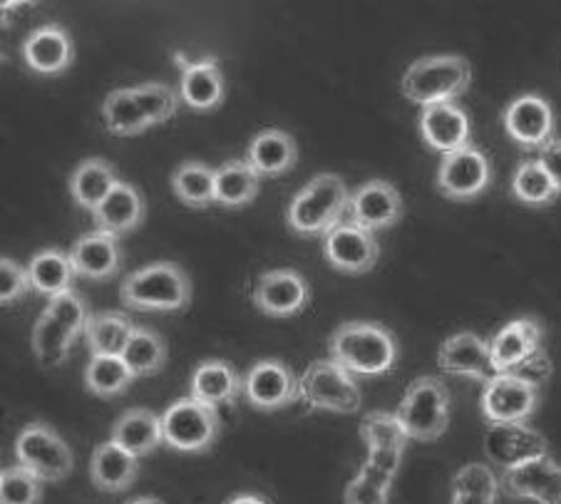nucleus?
<instances>
[{
	"label": "nucleus",
	"mask_w": 561,
	"mask_h": 504,
	"mask_svg": "<svg viewBox=\"0 0 561 504\" xmlns=\"http://www.w3.org/2000/svg\"><path fill=\"white\" fill-rule=\"evenodd\" d=\"M450 504H497V497H480V494H453Z\"/></svg>",
	"instance_id": "nucleus-51"
},
{
	"label": "nucleus",
	"mask_w": 561,
	"mask_h": 504,
	"mask_svg": "<svg viewBox=\"0 0 561 504\" xmlns=\"http://www.w3.org/2000/svg\"><path fill=\"white\" fill-rule=\"evenodd\" d=\"M147 217V204L145 197L139 194L137 186L119 182L112 190L110 197L92 211V221H95V231L110 234L115 239H123L133 234Z\"/></svg>",
	"instance_id": "nucleus-23"
},
{
	"label": "nucleus",
	"mask_w": 561,
	"mask_h": 504,
	"mask_svg": "<svg viewBox=\"0 0 561 504\" xmlns=\"http://www.w3.org/2000/svg\"><path fill=\"white\" fill-rule=\"evenodd\" d=\"M251 301L268 319H294L311 303V286L301 271L271 268L254 282Z\"/></svg>",
	"instance_id": "nucleus-12"
},
{
	"label": "nucleus",
	"mask_w": 561,
	"mask_h": 504,
	"mask_svg": "<svg viewBox=\"0 0 561 504\" xmlns=\"http://www.w3.org/2000/svg\"><path fill=\"white\" fill-rule=\"evenodd\" d=\"M403 217L405 202L396 186L386 180H370L351 192L348 221L358 224L360 229L370 231V234L398 227Z\"/></svg>",
	"instance_id": "nucleus-14"
},
{
	"label": "nucleus",
	"mask_w": 561,
	"mask_h": 504,
	"mask_svg": "<svg viewBox=\"0 0 561 504\" xmlns=\"http://www.w3.org/2000/svg\"><path fill=\"white\" fill-rule=\"evenodd\" d=\"M139 478V457L129 455L117 443H102L90 457V480L100 492H127Z\"/></svg>",
	"instance_id": "nucleus-27"
},
{
	"label": "nucleus",
	"mask_w": 561,
	"mask_h": 504,
	"mask_svg": "<svg viewBox=\"0 0 561 504\" xmlns=\"http://www.w3.org/2000/svg\"><path fill=\"white\" fill-rule=\"evenodd\" d=\"M174 197L192 209H207L217 204V170L204 162H182L172 172Z\"/></svg>",
	"instance_id": "nucleus-32"
},
{
	"label": "nucleus",
	"mask_w": 561,
	"mask_h": 504,
	"mask_svg": "<svg viewBox=\"0 0 561 504\" xmlns=\"http://www.w3.org/2000/svg\"><path fill=\"white\" fill-rule=\"evenodd\" d=\"M119 301L135 311L180 313L192 303V282L182 266L154 261L127 274L119 286Z\"/></svg>",
	"instance_id": "nucleus-3"
},
{
	"label": "nucleus",
	"mask_w": 561,
	"mask_h": 504,
	"mask_svg": "<svg viewBox=\"0 0 561 504\" xmlns=\"http://www.w3.org/2000/svg\"><path fill=\"white\" fill-rule=\"evenodd\" d=\"M358 474H363V478L370 480L373 484H378V488H382V490H388V492L392 490V482H396V478H392V474L382 472V470H378V468H373L370 462H363Z\"/></svg>",
	"instance_id": "nucleus-49"
},
{
	"label": "nucleus",
	"mask_w": 561,
	"mask_h": 504,
	"mask_svg": "<svg viewBox=\"0 0 561 504\" xmlns=\"http://www.w3.org/2000/svg\"><path fill=\"white\" fill-rule=\"evenodd\" d=\"M390 492L373 484L370 480L363 478V474H355V478L345 484L343 492V504H388Z\"/></svg>",
	"instance_id": "nucleus-46"
},
{
	"label": "nucleus",
	"mask_w": 561,
	"mask_h": 504,
	"mask_svg": "<svg viewBox=\"0 0 561 504\" xmlns=\"http://www.w3.org/2000/svg\"><path fill=\"white\" fill-rule=\"evenodd\" d=\"M31 291L33 284L31 274H27V266H21L15 259L8 256L0 259V303L8 308L23 301Z\"/></svg>",
	"instance_id": "nucleus-44"
},
{
	"label": "nucleus",
	"mask_w": 561,
	"mask_h": 504,
	"mask_svg": "<svg viewBox=\"0 0 561 504\" xmlns=\"http://www.w3.org/2000/svg\"><path fill=\"white\" fill-rule=\"evenodd\" d=\"M437 368L447 376H465L482 382V386L497 376L492 366L490 341L472 331H460L443 341L437 351Z\"/></svg>",
	"instance_id": "nucleus-17"
},
{
	"label": "nucleus",
	"mask_w": 561,
	"mask_h": 504,
	"mask_svg": "<svg viewBox=\"0 0 561 504\" xmlns=\"http://www.w3.org/2000/svg\"><path fill=\"white\" fill-rule=\"evenodd\" d=\"M15 460L45 484L68 480L75 465L70 445L55 427L45 423H31L18 433Z\"/></svg>",
	"instance_id": "nucleus-8"
},
{
	"label": "nucleus",
	"mask_w": 561,
	"mask_h": 504,
	"mask_svg": "<svg viewBox=\"0 0 561 504\" xmlns=\"http://www.w3.org/2000/svg\"><path fill=\"white\" fill-rule=\"evenodd\" d=\"M484 453H488L492 465H497L500 470H507L514 468V465L549 455V445L545 435L537 433L527 423L490 425L488 433H484Z\"/></svg>",
	"instance_id": "nucleus-18"
},
{
	"label": "nucleus",
	"mask_w": 561,
	"mask_h": 504,
	"mask_svg": "<svg viewBox=\"0 0 561 504\" xmlns=\"http://www.w3.org/2000/svg\"><path fill=\"white\" fill-rule=\"evenodd\" d=\"M512 197L525 204V207H549V204H554L559 199V192L554 182L549 180V174L545 172V167H541L535 160H525L517 164V170L512 174Z\"/></svg>",
	"instance_id": "nucleus-38"
},
{
	"label": "nucleus",
	"mask_w": 561,
	"mask_h": 504,
	"mask_svg": "<svg viewBox=\"0 0 561 504\" xmlns=\"http://www.w3.org/2000/svg\"><path fill=\"white\" fill-rule=\"evenodd\" d=\"M537 162L545 167L549 180L554 182L559 197H561V139H549L545 147L537 149Z\"/></svg>",
	"instance_id": "nucleus-47"
},
{
	"label": "nucleus",
	"mask_w": 561,
	"mask_h": 504,
	"mask_svg": "<svg viewBox=\"0 0 561 504\" xmlns=\"http://www.w3.org/2000/svg\"><path fill=\"white\" fill-rule=\"evenodd\" d=\"M119 184L115 167L102 157H90V160L80 162L70 174V194L78 207L85 211H95L102 202H105L112 190Z\"/></svg>",
	"instance_id": "nucleus-29"
},
{
	"label": "nucleus",
	"mask_w": 561,
	"mask_h": 504,
	"mask_svg": "<svg viewBox=\"0 0 561 504\" xmlns=\"http://www.w3.org/2000/svg\"><path fill=\"white\" fill-rule=\"evenodd\" d=\"M500 494L537 504H561V465L551 455L502 470Z\"/></svg>",
	"instance_id": "nucleus-13"
},
{
	"label": "nucleus",
	"mask_w": 561,
	"mask_h": 504,
	"mask_svg": "<svg viewBox=\"0 0 561 504\" xmlns=\"http://www.w3.org/2000/svg\"><path fill=\"white\" fill-rule=\"evenodd\" d=\"M190 396L211 408L233 405L239 398H244V376L229 360H202L192 370Z\"/></svg>",
	"instance_id": "nucleus-22"
},
{
	"label": "nucleus",
	"mask_w": 561,
	"mask_h": 504,
	"mask_svg": "<svg viewBox=\"0 0 561 504\" xmlns=\"http://www.w3.org/2000/svg\"><path fill=\"white\" fill-rule=\"evenodd\" d=\"M244 160L254 167L261 180H276L288 174L298 162L296 139L284 129L268 127L264 133L251 137Z\"/></svg>",
	"instance_id": "nucleus-26"
},
{
	"label": "nucleus",
	"mask_w": 561,
	"mask_h": 504,
	"mask_svg": "<svg viewBox=\"0 0 561 504\" xmlns=\"http://www.w3.org/2000/svg\"><path fill=\"white\" fill-rule=\"evenodd\" d=\"M23 60L35 75H62L75 62L72 35L62 25H41L25 37Z\"/></svg>",
	"instance_id": "nucleus-21"
},
{
	"label": "nucleus",
	"mask_w": 561,
	"mask_h": 504,
	"mask_svg": "<svg viewBox=\"0 0 561 504\" xmlns=\"http://www.w3.org/2000/svg\"><path fill=\"white\" fill-rule=\"evenodd\" d=\"M70 259L75 266V274L88 282H107V278L117 276V271L123 268V247L119 239L102 234V231H92V234L80 237L70 247Z\"/></svg>",
	"instance_id": "nucleus-24"
},
{
	"label": "nucleus",
	"mask_w": 561,
	"mask_h": 504,
	"mask_svg": "<svg viewBox=\"0 0 561 504\" xmlns=\"http://www.w3.org/2000/svg\"><path fill=\"white\" fill-rule=\"evenodd\" d=\"M123 358L135 378H149L164 370L170 351H167V341L162 339V333L147 329V325H137Z\"/></svg>",
	"instance_id": "nucleus-34"
},
{
	"label": "nucleus",
	"mask_w": 561,
	"mask_h": 504,
	"mask_svg": "<svg viewBox=\"0 0 561 504\" xmlns=\"http://www.w3.org/2000/svg\"><path fill=\"white\" fill-rule=\"evenodd\" d=\"M360 440L366 443L368 450H403L410 437L400 427L396 413L386 410H368L360 420Z\"/></svg>",
	"instance_id": "nucleus-39"
},
{
	"label": "nucleus",
	"mask_w": 561,
	"mask_h": 504,
	"mask_svg": "<svg viewBox=\"0 0 561 504\" xmlns=\"http://www.w3.org/2000/svg\"><path fill=\"white\" fill-rule=\"evenodd\" d=\"M492 184V162L480 147H462L445 154L437 167V192L450 202L480 199Z\"/></svg>",
	"instance_id": "nucleus-9"
},
{
	"label": "nucleus",
	"mask_w": 561,
	"mask_h": 504,
	"mask_svg": "<svg viewBox=\"0 0 561 504\" xmlns=\"http://www.w3.org/2000/svg\"><path fill=\"white\" fill-rule=\"evenodd\" d=\"M470 117L457 102L423 107L420 112V137L437 154L445 157L470 147Z\"/></svg>",
	"instance_id": "nucleus-20"
},
{
	"label": "nucleus",
	"mask_w": 561,
	"mask_h": 504,
	"mask_svg": "<svg viewBox=\"0 0 561 504\" xmlns=\"http://www.w3.org/2000/svg\"><path fill=\"white\" fill-rule=\"evenodd\" d=\"M135 329V321L125 311L92 313L85 329L90 356H123Z\"/></svg>",
	"instance_id": "nucleus-30"
},
{
	"label": "nucleus",
	"mask_w": 561,
	"mask_h": 504,
	"mask_svg": "<svg viewBox=\"0 0 561 504\" xmlns=\"http://www.w3.org/2000/svg\"><path fill=\"white\" fill-rule=\"evenodd\" d=\"M224 504H271V500L264 497V494H259V492H239Z\"/></svg>",
	"instance_id": "nucleus-50"
},
{
	"label": "nucleus",
	"mask_w": 561,
	"mask_h": 504,
	"mask_svg": "<svg viewBox=\"0 0 561 504\" xmlns=\"http://www.w3.org/2000/svg\"><path fill=\"white\" fill-rule=\"evenodd\" d=\"M75 341L78 339L43 308V313L37 316L33 325V353L37 363L43 368H60L70 358V348Z\"/></svg>",
	"instance_id": "nucleus-36"
},
{
	"label": "nucleus",
	"mask_w": 561,
	"mask_h": 504,
	"mask_svg": "<svg viewBox=\"0 0 561 504\" xmlns=\"http://www.w3.org/2000/svg\"><path fill=\"white\" fill-rule=\"evenodd\" d=\"M261 176L247 160H229L217 167V204L241 209L259 197Z\"/></svg>",
	"instance_id": "nucleus-33"
},
{
	"label": "nucleus",
	"mask_w": 561,
	"mask_h": 504,
	"mask_svg": "<svg viewBox=\"0 0 561 504\" xmlns=\"http://www.w3.org/2000/svg\"><path fill=\"white\" fill-rule=\"evenodd\" d=\"M329 358L355 378H380L396 370L400 345L382 323L348 321L329 335Z\"/></svg>",
	"instance_id": "nucleus-1"
},
{
	"label": "nucleus",
	"mask_w": 561,
	"mask_h": 504,
	"mask_svg": "<svg viewBox=\"0 0 561 504\" xmlns=\"http://www.w3.org/2000/svg\"><path fill=\"white\" fill-rule=\"evenodd\" d=\"M323 256L341 274L363 276L376 268L380 259V244L376 234L345 219L323 239Z\"/></svg>",
	"instance_id": "nucleus-15"
},
{
	"label": "nucleus",
	"mask_w": 561,
	"mask_h": 504,
	"mask_svg": "<svg viewBox=\"0 0 561 504\" xmlns=\"http://www.w3.org/2000/svg\"><path fill=\"white\" fill-rule=\"evenodd\" d=\"M45 311H48L53 319H58L65 329H68L75 339H80V335H85V329L90 323V311H88V303L85 298H82L78 291H65L60 296H55L45 306Z\"/></svg>",
	"instance_id": "nucleus-42"
},
{
	"label": "nucleus",
	"mask_w": 561,
	"mask_h": 504,
	"mask_svg": "<svg viewBox=\"0 0 561 504\" xmlns=\"http://www.w3.org/2000/svg\"><path fill=\"white\" fill-rule=\"evenodd\" d=\"M403 450H368V460L373 468H378L382 472H388L396 478L400 470V462H403Z\"/></svg>",
	"instance_id": "nucleus-48"
},
{
	"label": "nucleus",
	"mask_w": 561,
	"mask_h": 504,
	"mask_svg": "<svg viewBox=\"0 0 561 504\" xmlns=\"http://www.w3.org/2000/svg\"><path fill=\"white\" fill-rule=\"evenodd\" d=\"M244 400L261 413L284 410L301 400V378L278 358L256 360L244 373Z\"/></svg>",
	"instance_id": "nucleus-10"
},
{
	"label": "nucleus",
	"mask_w": 561,
	"mask_h": 504,
	"mask_svg": "<svg viewBox=\"0 0 561 504\" xmlns=\"http://www.w3.org/2000/svg\"><path fill=\"white\" fill-rule=\"evenodd\" d=\"M133 95L137 100L139 110L145 112L149 127L164 125L180 112L182 98L180 90L167 85V82H142V85L133 88Z\"/></svg>",
	"instance_id": "nucleus-40"
},
{
	"label": "nucleus",
	"mask_w": 561,
	"mask_h": 504,
	"mask_svg": "<svg viewBox=\"0 0 561 504\" xmlns=\"http://www.w3.org/2000/svg\"><path fill=\"white\" fill-rule=\"evenodd\" d=\"M180 98L184 107L199 112V115L219 110L227 100V80L219 70V60L204 58L199 62H192L182 72Z\"/></svg>",
	"instance_id": "nucleus-25"
},
{
	"label": "nucleus",
	"mask_w": 561,
	"mask_h": 504,
	"mask_svg": "<svg viewBox=\"0 0 561 504\" xmlns=\"http://www.w3.org/2000/svg\"><path fill=\"white\" fill-rule=\"evenodd\" d=\"M539 388L512 373H497L482 386L480 410L490 425L527 423L537 413Z\"/></svg>",
	"instance_id": "nucleus-11"
},
{
	"label": "nucleus",
	"mask_w": 561,
	"mask_h": 504,
	"mask_svg": "<svg viewBox=\"0 0 561 504\" xmlns=\"http://www.w3.org/2000/svg\"><path fill=\"white\" fill-rule=\"evenodd\" d=\"M102 123L112 137H139L147 129H152L147 123L145 112L139 110L133 95V88L112 90L102 102Z\"/></svg>",
	"instance_id": "nucleus-35"
},
{
	"label": "nucleus",
	"mask_w": 561,
	"mask_h": 504,
	"mask_svg": "<svg viewBox=\"0 0 561 504\" xmlns=\"http://www.w3.org/2000/svg\"><path fill=\"white\" fill-rule=\"evenodd\" d=\"M45 482L27 472L23 465H11L0 472V504H41Z\"/></svg>",
	"instance_id": "nucleus-41"
},
{
	"label": "nucleus",
	"mask_w": 561,
	"mask_h": 504,
	"mask_svg": "<svg viewBox=\"0 0 561 504\" xmlns=\"http://www.w3.org/2000/svg\"><path fill=\"white\" fill-rule=\"evenodd\" d=\"M504 133L525 152H537L549 139H554V110L539 95H522L510 102V107L502 115Z\"/></svg>",
	"instance_id": "nucleus-16"
},
{
	"label": "nucleus",
	"mask_w": 561,
	"mask_h": 504,
	"mask_svg": "<svg viewBox=\"0 0 561 504\" xmlns=\"http://www.w3.org/2000/svg\"><path fill=\"white\" fill-rule=\"evenodd\" d=\"M221 427L219 408L204 405L192 396L174 400L162 413L164 445L176 453H209L219 440Z\"/></svg>",
	"instance_id": "nucleus-6"
},
{
	"label": "nucleus",
	"mask_w": 561,
	"mask_h": 504,
	"mask_svg": "<svg viewBox=\"0 0 561 504\" xmlns=\"http://www.w3.org/2000/svg\"><path fill=\"white\" fill-rule=\"evenodd\" d=\"M453 494H480V497H500V474L490 465L470 462L453 474Z\"/></svg>",
	"instance_id": "nucleus-43"
},
{
	"label": "nucleus",
	"mask_w": 561,
	"mask_h": 504,
	"mask_svg": "<svg viewBox=\"0 0 561 504\" xmlns=\"http://www.w3.org/2000/svg\"><path fill=\"white\" fill-rule=\"evenodd\" d=\"M351 190L339 174H316L286 209V224L296 237L325 239L348 217Z\"/></svg>",
	"instance_id": "nucleus-2"
},
{
	"label": "nucleus",
	"mask_w": 561,
	"mask_h": 504,
	"mask_svg": "<svg viewBox=\"0 0 561 504\" xmlns=\"http://www.w3.org/2000/svg\"><path fill=\"white\" fill-rule=\"evenodd\" d=\"M112 443H117L123 450L135 457L152 455L159 445H164L162 415L147 408H133L119 415L112 425Z\"/></svg>",
	"instance_id": "nucleus-28"
},
{
	"label": "nucleus",
	"mask_w": 561,
	"mask_h": 504,
	"mask_svg": "<svg viewBox=\"0 0 561 504\" xmlns=\"http://www.w3.org/2000/svg\"><path fill=\"white\" fill-rule=\"evenodd\" d=\"M135 376L123 356H90L85 368V386L98 398H119L133 388Z\"/></svg>",
	"instance_id": "nucleus-37"
},
{
	"label": "nucleus",
	"mask_w": 561,
	"mask_h": 504,
	"mask_svg": "<svg viewBox=\"0 0 561 504\" xmlns=\"http://www.w3.org/2000/svg\"><path fill=\"white\" fill-rule=\"evenodd\" d=\"M127 504H164V502L157 500V497H135L133 502H127Z\"/></svg>",
	"instance_id": "nucleus-52"
},
{
	"label": "nucleus",
	"mask_w": 561,
	"mask_h": 504,
	"mask_svg": "<svg viewBox=\"0 0 561 504\" xmlns=\"http://www.w3.org/2000/svg\"><path fill=\"white\" fill-rule=\"evenodd\" d=\"M472 85V68L462 55H427L415 60L403 75L400 90L420 107L460 100Z\"/></svg>",
	"instance_id": "nucleus-4"
},
{
	"label": "nucleus",
	"mask_w": 561,
	"mask_h": 504,
	"mask_svg": "<svg viewBox=\"0 0 561 504\" xmlns=\"http://www.w3.org/2000/svg\"><path fill=\"white\" fill-rule=\"evenodd\" d=\"M450 390L437 376H420L410 382L396 417L410 440L435 443L450 427Z\"/></svg>",
	"instance_id": "nucleus-5"
},
{
	"label": "nucleus",
	"mask_w": 561,
	"mask_h": 504,
	"mask_svg": "<svg viewBox=\"0 0 561 504\" xmlns=\"http://www.w3.org/2000/svg\"><path fill=\"white\" fill-rule=\"evenodd\" d=\"M27 274H31L33 291L50 298L60 296L65 291H72V278L75 274L70 254H65L62 249H45L27 261Z\"/></svg>",
	"instance_id": "nucleus-31"
},
{
	"label": "nucleus",
	"mask_w": 561,
	"mask_h": 504,
	"mask_svg": "<svg viewBox=\"0 0 561 504\" xmlns=\"http://www.w3.org/2000/svg\"><path fill=\"white\" fill-rule=\"evenodd\" d=\"M301 400L311 410L353 415L363 408L360 382L331 358H318L301 376Z\"/></svg>",
	"instance_id": "nucleus-7"
},
{
	"label": "nucleus",
	"mask_w": 561,
	"mask_h": 504,
	"mask_svg": "<svg viewBox=\"0 0 561 504\" xmlns=\"http://www.w3.org/2000/svg\"><path fill=\"white\" fill-rule=\"evenodd\" d=\"M541 341H545V323L537 316H522V319L504 323L490 339L494 370L510 373L522 360H527L539 348H545Z\"/></svg>",
	"instance_id": "nucleus-19"
},
{
	"label": "nucleus",
	"mask_w": 561,
	"mask_h": 504,
	"mask_svg": "<svg viewBox=\"0 0 561 504\" xmlns=\"http://www.w3.org/2000/svg\"><path fill=\"white\" fill-rule=\"evenodd\" d=\"M510 373H512V376L522 378V380H527L529 386H535V388L541 390V386H547L549 378H551V373H554V366H551L549 353L545 348H539L535 356H529L527 360H522L519 366H514Z\"/></svg>",
	"instance_id": "nucleus-45"
}]
</instances>
